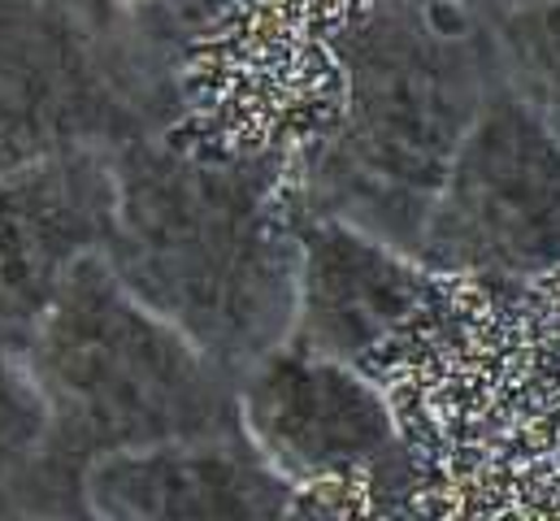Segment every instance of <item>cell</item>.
Masks as SVG:
<instances>
[{
  "label": "cell",
  "instance_id": "cell-11",
  "mask_svg": "<svg viewBox=\"0 0 560 521\" xmlns=\"http://www.w3.org/2000/svg\"><path fill=\"white\" fill-rule=\"evenodd\" d=\"M44 435V400L22 352L0 344V496Z\"/></svg>",
  "mask_w": 560,
  "mask_h": 521
},
{
  "label": "cell",
  "instance_id": "cell-8",
  "mask_svg": "<svg viewBox=\"0 0 560 521\" xmlns=\"http://www.w3.org/2000/svg\"><path fill=\"white\" fill-rule=\"evenodd\" d=\"M413 253L339 218L300 213L291 348L361 366L383 339L439 304V282Z\"/></svg>",
  "mask_w": 560,
  "mask_h": 521
},
{
  "label": "cell",
  "instance_id": "cell-6",
  "mask_svg": "<svg viewBox=\"0 0 560 521\" xmlns=\"http://www.w3.org/2000/svg\"><path fill=\"white\" fill-rule=\"evenodd\" d=\"M240 421L295 491L348 483L413 487V461L383 391L348 361L291 344L266 352L240 374Z\"/></svg>",
  "mask_w": 560,
  "mask_h": 521
},
{
  "label": "cell",
  "instance_id": "cell-2",
  "mask_svg": "<svg viewBox=\"0 0 560 521\" xmlns=\"http://www.w3.org/2000/svg\"><path fill=\"white\" fill-rule=\"evenodd\" d=\"M22 357L44 400V435L4 487L0 518H88L92 461L244 430L240 374L136 300L101 253L74 260Z\"/></svg>",
  "mask_w": 560,
  "mask_h": 521
},
{
  "label": "cell",
  "instance_id": "cell-10",
  "mask_svg": "<svg viewBox=\"0 0 560 521\" xmlns=\"http://www.w3.org/2000/svg\"><path fill=\"white\" fill-rule=\"evenodd\" d=\"M504 83L560 130V0H522L495 13Z\"/></svg>",
  "mask_w": 560,
  "mask_h": 521
},
{
  "label": "cell",
  "instance_id": "cell-12",
  "mask_svg": "<svg viewBox=\"0 0 560 521\" xmlns=\"http://www.w3.org/2000/svg\"><path fill=\"white\" fill-rule=\"evenodd\" d=\"M504 4H522V0H504Z\"/></svg>",
  "mask_w": 560,
  "mask_h": 521
},
{
  "label": "cell",
  "instance_id": "cell-3",
  "mask_svg": "<svg viewBox=\"0 0 560 521\" xmlns=\"http://www.w3.org/2000/svg\"><path fill=\"white\" fill-rule=\"evenodd\" d=\"M504 0H378L339 39L343 109L295 209L352 222L418 257L425 209L460 135L504 79Z\"/></svg>",
  "mask_w": 560,
  "mask_h": 521
},
{
  "label": "cell",
  "instance_id": "cell-4",
  "mask_svg": "<svg viewBox=\"0 0 560 521\" xmlns=\"http://www.w3.org/2000/svg\"><path fill=\"white\" fill-rule=\"evenodd\" d=\"M165 70H148L105 0H0V161L118 148L161 130Z\"/></svg>",
  "mask_w": 560,
  "mask_h": 521
},
{
  "label": "cell",
  "instance_id": "cell-9",
  "mask_svg": "<svg viewBox=\"0 0 560 521\" xmlns=\"http://www.w3.org/2000/svg\"><path fill=\"white\" fill-rule=\"evenodd\" d=\"M83 509L105 521H275L304 505L244 430H226L92 461Z\"/></svg>",
  "mask_w": 560,
  "mask_h": 521
},
{
  "label": "cell",
  "instance_id": "cell-7",
  "mask_svg": "<svg viewBox=\"0 0 560 521\" xmlns=\"http://www.w3.org/2000/svg\"><path fill=\"white\" fill-rule=\"evenodd\" d=\"M114 213L109 148L0 161V344L26 352L74 260L101 253Z\"/></svg>",
  "mask_w": 560,
  "mask_h": 521
},
{
  "label": "cell",
  "instance_id": "cell-5",
  "mask_svg": "<svg viewBox=\"0 0 560 521\" xmlns=\"http://www.w3.org/2000/svg\"><path fill=\"white\" fill-rule=\"evenodd\" d=\"M418 260L443 278H535L560 260V130L504 79L447 161Z\"/></svg>",
  "mask_w": 560,
  "mask_h": 521
},
{
  "label": "cell",
  "instance_id": "cell-1",
  "mask_svg": "<svg viewBox=\"0 0 560 521\" xmlns=\"http://www.w3.org/2000/svg\"><path fill=\"white\" fill-rule=\"evenodd\" d=\"M114 213L101 257L156 317L244 374L291 335L300 209L275 157L209 161L156 130L109 148Z\"/></svg>",
  "mask_w": 560,
  "mask_h": 521
}]
</instances>
